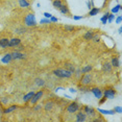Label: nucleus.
Returning a JSON list of instances; mask_svg holds the SVG:
<instances>
[{
  "mask_svg": "<svg viewBox=\"0 0 122 122\" xmlns=\"http://www.w3.org/2000/svg\"><path fill=\"white\" fill-rule=\"evenodd\" d=\"M54 76L59 77V78H71L72 76L74 75L73 72L69 71L68 69H63V68H59V69H54L52 71Z\"/></svg>",
  "mask_w": 122,
  "mask_h": 122,
  "instance_id": "f257e3e1",
  "label": "nucleus"
},
{
  "mask_svg": "<svg viewBox=\"0 0 122 122\" xmlns=\"http://www.w3.org/2000/svg\"><path fill=\"white\" fill-rule=\"evenodd\" d=\"M92 82H93V75L90 72L82 74V76H80L79 78V84L82 86H90Z\"/></svg>",
  "mask_w": 122,
  "mask_h": 122,
  "instance_id": "f03ea898",
  "label": "nucleus"
},
{
  "mask_svg": "<svg viewBox=\"0 0 122 122\" xmlns=\"http://www.w3.org/2000/svg\"><path fill=\"white\" fill-rule=\"evenodd\" d=\"M102 93H103V96L107 97V99H114L115 98V96L117 95V91H116V89L114 87H105L104 90L102 91Z\"/></svg>",
  "mask_w": 122,
  "mask_h": 122,
  "instance_id": "7ed1b4c3",
  "label": "nucleus"
},
{
  "mask_svg": "<svg viewBox=\"0 0 122 122\" xmlns=\"http://www.w3.org/2000/svg\"><path fill=\"white\" fill-rule=\"evenodd\" d=\"M79 110H80V104L76 101H72L66 107V112L68 114H75Z\"/></svg>",
  "mask_w": 122,
  "mask_h": 122,
  "instance_id": "20e7f679",
  "label": "nucleus"
},
{
  "mask_svg": "<svg viewBox=\"0 0 122 122\" xmlns=\"http://www.w3.org/2000/svg\"><path fill=\"white\" fill-rule=\"evenodd\" d=\"M24 24L27 27H32L37 25V20H36V16L34 14H28L26 17L24 18Z\"/></svg>",
  "mask_w": 122,
  "mask_h": 122,
  "instance_id": "39448f33",
  "label": "nucleus"
},
{
  "mask_svg": "<svg viewBox=\"0 0 122 122\" xmlns=\"http://www.w3.org/2000/svg\"><path fill=\"white\" fill-rule=\"evenodd\" d=\"M82 111L85 112V114L87 115V117L89 118H94L96 117V110L94 109V107H90V105H84L82 107Z\"/></svg>",
  "mask_w": 122,
  "mask_h": 122,
  "instance_id": "423d86ee",
  "label": "nucleus"
},
{
  "mask_svg": "<svg viewBox=\"0 0 122 122\" xmlns=\"http://www.w3.org/2000/svg\"><path fill=\"white\" fill-rule=\"evenodd\" d=\"M43 95H44V90H40V91H38V92H35L34 96H32V98L30 99V103H31V104L38 103V102L40 101L41 99H42Z\"/></svg>",
  "mask_w": 122,
  "mask_h": 122,
  "instance_id": "0eeeda50",
  "label": "nucleus"
},
{
  "mask_svg": "<svg viewBox=\"0 0 122 122\" xmlns=\"http://www.w3.org/2000/svg\"><path fill=\"white\" fill-rule=\"evenodd\" d=\"M90 92L93 94L94 96H95V98L97 99H100L102 96H103V93H102V90L100 88H98V87H93V88H91L90 89Z\"/></svg>",
  "mask_w": 122,
  "mask_h": 122,
  "instance_id": "6e6552de",
  "label": "nucleus"
},
{
  "mask_svg": "<svg viewBox=\"0 0 122 122\" xmlns=\"http://www.w3.org/2000/svg\"><path fill=\"white\" fill-rule=\"evenodd\" d=\"M10 54H12V59H13L14 61H17V60H24V59H26V56H27L25 53H22V52L18 51V50L13 51Z\"/></svg>",
  "mask_w": 122,
  "mask_h": 122,
  "instance_id": "1a4fd4ad",
  "label": "nucleus"
},
{
  "mask_svg": "<svg viewBox=\"0 0 122 122\" xmlns=\"http://www.w3.org/2000/svg\"><path fill=\"white\" fill-rule=\"evenodd\" d=\"M75 121L77 122H85L87 121V115L85 114L84 111H77L75 113Z\"/></svg>",
  "mask_w": 122,
  "mask_h": 122,
  "instance_id": "9d476101",
  "label": "nucleus"
},
{
  "mask_svg": "<svg viewBox=\"0 0 122 122\" xmlns=\"http://www.w3.org/2000/svg\"><path fill=\"white\" fill-rule=\"evenodd\" d=\"M21 44V39L20 38H12L9 41V47L13 48V47H17Z\"/></svg>",
  "mask_w": 122,
  "mask_h": 122,
  "instance_id": "9b49d317",
  "label": "nucleus"
},
{
  "mask_svg": "<svg viewBox=\"0 0 122 122\" xmlns=\"http://www.w3.org/2000/svg\"><path fill=\"white\" fill-rule=\"evenodd\" d=\"M54 105H55V101L53 100H48L46 102L45 104H44V110L46 111V112H50V111L54 107Z\"/></svg>",
  "mask_w": 122,
  "mask_h": 122,
  "instance_id": "f8f14e48",
  "label": "nucleus"
},
{
  "mask_svg": "<svg viewBox=\"0 0 122 122\" xmlns=\"http://www.w3.org/2000/svg\"><path fill=\"white\" fill-rule=\"evenodd\" d=\"M102 69H103V71L105 72V73H112L113 72V67H112V65H111V63H109V62L103 63Z\"/></svg>",
  "mask_w": 122,
  "mask_h": 122,
  "instance_id": "ddd939ff",
  "label": "nucleus"
},
{
  "mask_svg": "<svg viewBox=\"0 0 122 122\" xmlns=\"http://www.w3.org/2000/svg\"><path fill=\"white\" fill-rule=\"evenodd\" d=\"M64 4H65L64 3V0H52V6L55 10H60Z\"/></svg>",
  "mask_w": 122,
  "mask_h": 122,
  "instance_id": "4468645a",
  "label": "nucleus"
},
{
  "mask_svg": "<svg viewBox=\"0 0 122 122\" xmlns=\"http://www.w3.org/2000/svg\"><path fill=\"white\" fill-rule=\"evenodd\" d=\"M111 65L113 68H119L120 67V60L118 56H113L112 61H111Z\"/></svg>",
  "mask_w": 122,
  "mask_h": 122,
  "instance_id": "2eb2a0df",
  "label": "nucleus"
},
{
  "mask_svg": "<svg viewBox=\"0 0 122 122\" xmlns=\"http://www.w3.org/2000/svg\"><path fill=\"white\" fill-rule=\"evenodd\" d=\"M9 41H10V39H7V38L0 39V48H2V49L9 48Z\"/></svg>",
  "mask_w": 122,
  "mask_h": 122,
  "instance_id": "dca6fc26",
  "label": "nucleus"
},
{
  "mask_svg": "<svg viewBox=\"0 0 122 122\" xmlns=\"http://www.w3.org/2000/svg\"><path fill=\"white\" fill-rule=\"evenodd\" d=\"M13 61V59H12V54L10 53H6V54H4L3 56H2V59H1V62L3 63V64H10V62Z\"/></svg>",
  "mask_w": 122,
  "mask_h": 122,
  "instance_id": "f3484780",
  "label": "nucleus"
},
{
  "mask_svg": "<svg viewBox=\"0 0 122 122\" xmlns=\"http://www.w3.org/2000/svg\"><path fill=\"white\" fill-rule=\"evenodd\" d=\"M18 109V105H16V104H12V105H10V107H7L6 109H4L3 110V114H10V113H13L14 111H16Z\"/></svg>",
  "mask_w": 122,
  "mask_h": 122,
  "instance_id": "a211bd4d",
  "label": "nucleus"
},
{
  "mask_svg": "<svg viewBox=\"0 0 122 122\" xmlns=\"http://www.w3.org/2000/svg\"><path fill=\"white\" fill-rule=\"evenodd\" d=\"M99 13H100V9L95 7V6H93L91 10H89V16H90V17H94V16L98 15Z\"/></svg>",
  "mask_w": 122,
  "mask_h": 122,
  "instance_id": "6ab92c4d",
  "label": "nucleus"
},
{
  "mask_svg": "<svg viewBox=\"0 0 122 122\" xmlns=\"http://www.w3.org/2000/svg\"><path fill=\"white\" fill-rule=\"evenodd\" d=\"M35 92L34 91H30V92H28L27 94H25V95L23 96V102H25V103H27V102L30 101V99L32 98V96H34Z\"/></svg>",
  "mask_w": 122,
  "mask_h": 122,
  "instance_id": "aec40b11",
  "label": "nucleus"
},
{
  "mask_svg": "<svg viewBox=\"0 0 122 122\" xmlns=\"http://www.w3.org/2000/svg\"><path fill=\"white\" fill-rule=\"evenodd\" d=\"M35 82H36V85H37L38 87H40V88L45 87V85H46V81L43 78H41V77H37V78L35 79Z\"/></svg>",
  "mask_w": 122,
  "mask_h": 122,
  "instance_id": "412c9836",
  "label": "nucleus"
},
{
  "mask_svg": "<svg viewBox=\"0 0 122 122\" xmlns=\"http://www.w3.org/2000/svg\"><path fill=\"white\" fill-rule=\"evenodd\" d=\"M59 10L61 12V14H63V15H65V16H68L69 14H70V10H69V7L66 4H64Z\"/></svg>",
  "mask_w": 122,
  "mask_h": 122,
  "instance_id": "4be33fe9",
  "label": "nucleus"
},
{
  "mask_svg": "<svg viewBox=\"0 0 122 122\" xmlns=\"http://www.w3.org/2000/svg\"><path fill=\"white\" fill-rule=\"evenodd\" d=\"M93 70V67L91 65H86L84 66L81 69H80V72H81V74H85V73H89V72H91Z\"/></svg>",
  "mask_w": 122,
  "mask_h": 122,
  "instance_id": "5701e85b",
  "label": "nucleus"
},
{
  "mask_svg": "<svg viewBox=\"0 0 122 122\" xmlns=\"http://www.w3.org/2000/svg\"><path fill=\"white\" fill-rule=\"evenodd\" d=\"M18 3H19V6L22 7V9H27L30 5L27 0H18Z\"/></svg>",
  "mask_w": 122,
  "mask_h": 122,
  "instance_id": "b1692460",
  "label": "nucleus"
},
{
  "mask_svg": "<svg viewBox=\"0 0 122 122\" xmlns=\"http://www.w3.org/2000/svg\"><path fill=\"white\" fill-rule=\"evenodd\" d=\"M97 112L101 113L102 115H114V114H115L114 110H102V109H97Z\"/></svg>",
  "mask_w": 122,
  "mask_h": 122,
  "instance_id": "393cba45",
  "label": "nucleus"
},
{
  "mask_svg": "<svg viewBox=\"0 0 122 122\" xmlns=\"http://www.w3.org/2000/svg\"><path fill=\"white\" fill-rule=\"evenodd\" d=\"M93 35H94V31H92V30H89V31H87L84 35V40L85 41H91V40H92V38H93Z\"/></svg>",
  "mask_w": 122,
  "mask_h": 122,
  "instance_id": "a878e982",
  "label": "nucleus"
},
{
  "mask_svg": "<svg viewBox=\"0 0 122 122\" xmlns=\"http://www.w3.org/2000/svg\"><path fill=\"white\" fill-rule=\"evenodd\" d=\"M15 32L16 34H18V35H23V34H25L26 32V28L25 27H23V26H20V27H18V28L15 29Z\"/></svg>",
  "mask_w": 122,
  "mask_h": 122,
  "instance_id": "bb28decb",
  "label": "nucleus"
},
{
  "mask_svg": "<svg viewBox=\"0 0 122 122\" xmlns=\"http://www.w3.org/2000/svg\"><path fill=\"white\" fill-rule=\"evenodd\" d=\"M78 90H79L81 93H88V92H90V88H88V86H82V85H79Z\"/></svg>",
  "mask_w": 122,
  "mask_h": 122,
  "instance_id": "cd10ccee",
  "label": "nucleus"
},
{
  "mask_svg": "<svg viewBox=\"0 0 122 122\" xmlns=\"http://www.w3.org/2000/svg\"><path fill=\"white\" fill-rule=\"evenodd\" d=\"M109 15H110V13L107 12V13H105L104 15L100 18V21H101L102 24H107V18H109Z\"/></svg>",
  "mask_w": 122,
  "mask_h": 122,
  "instance_id": "c85d7f7f",
  "label": "nucleus"
},
{
  "mask_svg": "<svg viewBox=\"0 0 122 122\" xmlns=\"http://www.w3.org/2000/svg\"><path fill=\"white\" fill-rule=\"evenodd\" d=\"M65 67H66V69H68L69 71H71V72H73L74 73V71H75V67H74L72 64H70V63H66L65 64Z\"/></svg>",
  "mask_w": 122,
  "mask_h": 122,
  "instance_id": "c756f323",
  "label": "nucleus"
},
{
  "mask_svg": "<svg viewBox=\"0 0 122 122\" xmlns=\"http://www.w3.org/2000/svg\"><path fill=\"white\" fill-rule=\"evenodd\" d=\"M120 10H121V4H117L116 6L113 7L111 12H112V14H117L118 12H120Z\"/></svg>",
  "mask_w": 122,
  "mask_h": 122,
  "instance_id": "7c9ffc66",
  "label": "nucleus"
},
{
  "mask_svg": "<svg viewBox=\"0 0 122 122\" xmlns=\"http://www.w3.org/2000/svg\"><path fill=\"white\" fill-rule=\"evenodd\" d=\"M92 41H94V42H99L100 41V35L98 34V32H94L93 35V38H92Z\"/></svg>",
  "mask_w": 122,
  "mask_h": 122,
  "instance_id": "2f4dec72",
  "label": "nucleus"
},
{
  "mask_svg": "<svg viewBox=\"0 0 122 122\" xmlns=\"http://www.w3.org/2000/svg\"><path fill=\"white\" fill-rule=\"evenodd\" d=\"M65 31H68V32H71V31H74L75 30V27L72 26V25H65Z\"/></svg>",
  "mask_w": 122,
  "mask_h": 122,
  "instance_id": "473e14b6",
  "label": "nucleus"
},
{
  "mask_svg": "<svg viewBox=\"0 0 122 122\" xmlns=\"http://www.w3.org/2000/svg\"><path fill=\"white\" fill-rule=\"evenodd\" d=\"M34 105H35V107H32V111H34V112H40V111L42 110V107H43L41 104H37V103L34 104Z\"/></svg>",
  "mask_w": 122,
  "mask_h": 122,
  "instance_id": "72a5a7b5",
  "label": "nucleus"
},
{
  "mask_svg": "<svg viewBox=\"0 0 122 122\" xmlns=\"http://www.w3.org/2000/svg\"><path fill=\"white\" fill-rule=\"evenodd\" d=\"M40 23H41V24H49V23H51V22H50V20H49V19L43 18V19H41V20H40Z\"/></svg>",
  "mask_w": 122,
  "mask_h": 122,
  "instance_id": "f704fd0d",
  "label": "nucleus"
},
{
  "mask_svg": "<svg viewBox=\"0 0 122 122\" xmlns=\"http://www.w3.org/2000/svg\"><path fill=\"white\" fill-rule=\"evenodd\" d=\"M114 19H115V15H114V14H110L109 18H107V23H112L114 21Z\"/></svg>",
  "mask_w": 122,
  "mask_h": 122,
  "instance_id": "c9c22d12",
  "label": "nucleus"
},
{
  "mask_svg": "<svg viewBox=\"0 0 122 122\" xmlns=\"http://www.w3.org/2000/svg\"><path fill=\"white\" fill-rule=\"evenodd\" d=\"M93 6H94V1H93V0H90V1L87 2V7L89 10H91Z\"/></svg>",
  "mask_w": 122,
  "mask_h": 122,
  "instance_id": "e433bc0d",
  "label": "nucleus"
},
{
  "mask_svg": "<svg viewBox=\"0 0 122 122\" xmlns=\"http://www.w3.org/2000/svg\"><path fill=\"white\" fill-rule=\"evenodd\" d=\"M98 100H99V104H103L104 102L107 101V97H105V96H102L100 99H98Z\"/></svg>",
  "mask_w": 122,
  "mask_h": 122,
  "instance_id": "4c0bfd02",
  "label": "nucleus"
},
{
  "mask_svg": "<svg viewBox=\"0 0 122 122\" xmlns=\"http://www.w3.org/2000/svg\"><path fill=\"white\" fill-rule=\"evenodd\" d=\"M73 74H75L76 77H79L80 75H81V72H80V69H77V70L75 69V71H74V73H73Z\"/></svg>",
  "mask_w": 122,
  "mask_h": 122,
  "instance_id": "58836bf2",
  "label": "nucleus"
},
{
  "mask_svg": "<svg viewBox=\"0 0 122 122\" xmlns=\"http://www.w3.org/2000/svg\"><path fill=\"white\" fill-rule=\"evenodd\" d=\"M49 20H50L51 23H55V22H57V21H59V19H57L56 17H53V16H51Z\"/></svg>",
  "mask_w": 122,
  "mask_h": 122,
  "instance_id": "ea45409f",
  "label": "nucleus"
},
{
  "mask_svg": "<svg viewBox=\"0 0 122 122\" xmlns=\"http://www.w3.org/2000/svg\"><path fill=\"white\" fill-rule=\"evenodd\" d=\"M114 112H115V113H118V114H121V112H122L121 107H116L115 109H114Z\"/></svg>",
  "mask_w": 122,
  "mask_h": 122,
  "instance_id": "a19ab883",
  "label": "nucleus"
},
{
  "mask_svg": "<svg viewBox=\"0 0 122 122\" xmlns=\"http://www.w3.org/2000/svg\"><path fill=\"white\" fill-rule=\"evenodd\" d=\"M43 15H44V18H47V19H50V17L52 16L50 13H47V12H45V13L43 14Z\"/></svg>",
  "mask_w": 122,
  "mask_h": 122,
  "instance_id": "79ce46f5",
  "label": "nucleus"
},
{
  "mask_svg": "<svg viewBox=\"0 0 122 122\" xmlns=\"http://www.w3.org/2000/svg\"><path fill=\"white\" fill-rule=\"evenodd\" d=\"M0 100H1L2 104H6L7 102H9V99H7V98H4V97H3V98H1V99H0Z\"/></svg>",
  "mask_w": 122,
  "mask_h": 122,
  "instance_id": "37998d69",
  "label": "nucleus"
},
{
  "mask_svg": "<svg viewBox=\"0 0 122 122\" xmlns=\"http://www.w3.org/2000/svg\"><path fill=\"white\" fill-rule=\"evenodd\" d=\"M121 20H122V17H121V16H118V17L116 18V23H117V24H120V23H121Z\"/></svg>",
  "mask_w": 122,
  "mask_h": 122,
  "instance_id": "c03bdc74",
  "label": "nucleus"
},
{
  "mask_svg": "<svg viewBox=\"0 0 122 122\" xmlns=\"http://www.w3.org/2000/svg\"><path fill=\"white\" fill-rule=\"evenodd\" d=\"M101 121H104L102 118H95L93 119V122H101Z\"/></svg>",
  "mask_w": 122,
  "mask_h": 122,
  "instance_id": "a18cd8bd",
  "label": "nucleus"
},
{
  "mask_svg": "<svg viewBox=\"0 0 122 122\" xmlns=\"http://www.w3.org/2000/svg\"><path fill=\"white\" fill-rule=\"evenodd\" d=\"M73 19H74L75 21L80 20V19H82V16H73Z\"/></svg>",
  "mask_w": 122,
  "mask_h": 122,
  "instance_id": "49530a36",
  "label": "nucleus"
},
{
  "mask_svg": "<svg viewBox=\"0 0 122 122\" xmlns=\"http://www.w3.org/2000/svg\"><path fill=\"white\" fill-rule=\"evenodd\" d=\"M69 92H70V93H76L77 92V90H76V89H74V88H70V89H69Z\"/></svg>",
  "mask_w": 122,
  "mask_h": 122,
  "instance_id": "de8ad7c7",
  "label": "nucleus"
},
{
  "mask_svg": "<svg viewBox=\"0 0 122 122\" xmlns=\"http://www.w3.org/2000/svg\"><path fill=\"white\" fill-rule=\"evenodd\" d=\"M60 90H64V88H63V87H57V88H55V89H54V92L57 93Z\"/></svg>",
  "mask_w": 122,
  "mask_h": 122,
  "instance_id": "09e8293b",
  "label": "nucleus"
},
{
  "mask_svg": "<svg viewBox=\"0 0 122 122\" xmlns=\"http://www.w3.org/2000/svg\"><path fill=\"white\" fill-rule=\"evenodd\" d=\"M23 48H24V47L22 46L21 44H20V45H19V46H17V50H18V51H21V50H23Z\"/></svg>",
  "mask_w": 122,
  "mask_h": 122,
  "instance_id": "8fccbe9b",
  "label": "nucleus"
},
{
  "mask_svg": "<svg viewBox=\"0 0 122 122\" xmlns=\"http://www.w3.org/2000/svg\"><path fill=\"white\" fill-rule=\"evenodd\" d=\"M118 32H119V34H122V27H119V29H118Z\"/></svg>",
  "mask_w": 122,
  "mask_h": 122,
  "instance_id": "3c124183",
  "label": "nucleus"
},
{
  "mask_svg": "<svg viewBox=\"0 0 122 122\" xmlns=\"http://www.w3.org/2000/svg\"><path fill=\"white\" fill-rule=\"evenodd\" d=\"M65 98H68V99H70V98H71V97H70V96H69V95H66V94H65Z\"/></svg>",
  "mask_w": 122,
  "mask_h": 122,
  "instance_id": "603ef678",
  "label": "nucleus"
}]
</instances>
